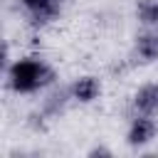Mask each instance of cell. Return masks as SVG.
<instances>
[{
    "instance_id": "ba28073f",
    "label": "cell",
    "mask_w": 158,
    "mask_h": 158,
    "mask_svg": "<svg viewBox=\"0 0 158 158\" xmlns=\"http://www.w3.org/2000/svg\"><path fill=\"white\" fill-rule=\"evenodd\" d=\"M136 20L146 30H158V0H138L136 2Z\"/></svg>"
},
{
    "instance_id": "8992f818",
    "label": "cell",
    "mask_w": 158,
    "mask_h": 158,
    "mask_svg": "<svg viewBox=\"0 0 158 158\" xmlns=\"http://www.w3.org/2000/svg\"><path fill=\"white\" fill-rule=\"evenodd\" d=\"M131 109H133V114L158 116V84H156V81L141 84V86L131 94Z\"/></svg>"
},
{
    "instance_id": "9c48e42d",
    "label": "cell",
    "mask_w": 158,
    "mask_h": 158,
    "mask_svg": "<svg viewBox=\"0 0 158 158\" xmlns=\"http://www.w3.org/2000/svg\"><path fill=\"white\" fill-rule=\"evenodd\" d=\"M89 156H111V151H109V148H104V146H96V148H91V151H89Z\"/></svg>"
},
{
    "instance_id": "5b68a950",
    "label": "cell",
    "mask_w": 158,
    "mask_h": 158,
    "mask_svg": "<svg viewBox=\"0 0 158 158\" xmlns=\"http://www.w3.org/2000/svg\"><path fill=\"white\" fill-rule=\"evenodd\" d=\"M72 101V94H69V86L67 89H47L44 91V99L40 101V114L44 116V121H52V118H59L67 109V104Z\"/></svg>"
},
{
    "instance_id": "277c9868",
    "label": "cell",
    "mask_w": 158,
    "mask_h": 158,
    "mask_svg": "<svg viewBox=\"0 0 158 158\" xmlns=\"http://www.w3.org/2000/svg\"><path fill=\"white\" fill-rule=\"evenodd\" d=\"M101 91H104V86H101V79L96 74H79L69 84L72 101H77V104H94L101 96Z\"/></svg>"
},
{
    "instance_id": "6da1fadb",
    "label": "cell",
    "mask_w": 158,
    "mask_h": 158,
    "mask_svg": "<svg viewBox=\"0 0 158 158\" xmlns=\"http://www.w3.org/2000/svg\"><path fill=\"white\" fill-rule=\"evenodd\" d=\"M5 84L17 96L44 94L57 84V69L42 54H20L7 64Z\"/></svg>"
},
{
    "instance_id": "52a82bcc",
    "label": "cell",
    "mask_w": 158,
    "mask_h": 158,
    "mask_svg": "<svg viewBox=\"0 0 158 158\" xmlns=\"http://www.w3.org/2000/svg\"><path fill=\"white\" fill-rule=\"evenodd\" d=\"M133 54L143 64H156L158 62V30H146L136 35L133 40Z\"/></svg>"
},
{
    "instance_id": "3957f363",
    "label": "cell",
    "mask_w": 158,
    "mask_h": 158,
    "mask_svg": "<svg viewBox=\"0 0 158 158\" xmlns=\"http://www.w3.org/2000/svg\"><path fill=\"white\" fill-rule=\"evenodd\" d=\"M158 138V121L156 116H148V114H133L131 121H128V128H126V143L136 151L151 146L153 141Z\"/></svg>"
},
{
    "instance_id": "7a4b0ae2",
    "label": "cell",
    "mask_w": 158,
    "mask_h": 158,
    "mask_svg": "<svg viewBox=\"0 0 158 158\" xmlns=\"http://www.w3.org/2000/svg\"><path fill=\"white\" fill-rule=\"evenodd\" d=\"M17 2L25 10L30 25L40 27V30L52 25V22H57L62 10H64V5H67V0H17Z\"/></svg>"
}]
</instances>
